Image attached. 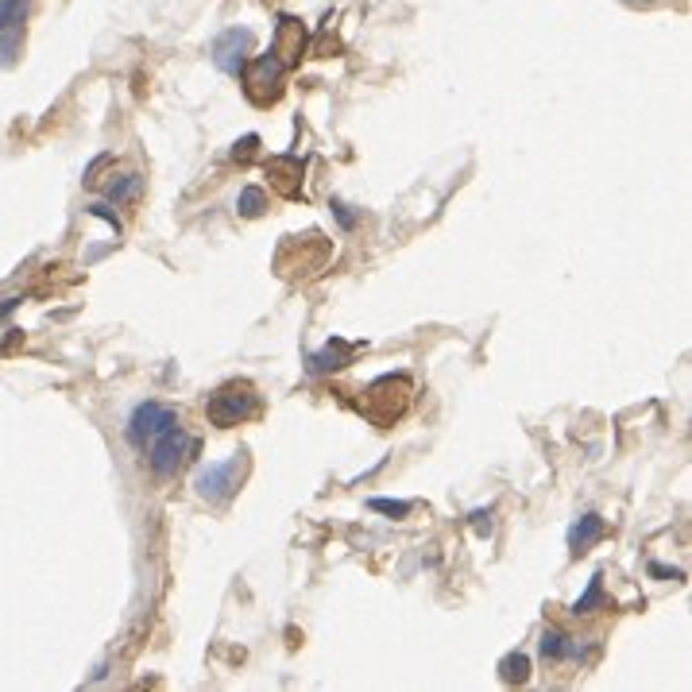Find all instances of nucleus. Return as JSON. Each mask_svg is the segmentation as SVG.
Here are the masks:
<instances>
[{
  "instance_id": "f257e3e1",
  "label": "nucleus",
  "mask_w": 692,
  "mask_h": 692,
  "mask_svg": "<svg viewBox=\"0 0 692 692\" xmlns=\"http://www.w3.org/2000/svg\"><path fill=\"white\" fill-rule=\"evenodd\" d=\"M333 260V240L325 232L310 229L298 236H283L279 252H275V275L283 283H310Z\"/></svg>"
},
{
  "instance_id": "f03ea898",
  "label": "nucleus",
  "mask_w": 692,
  "mask_h": 692,
  "mask_svg": "<svg viewBox=\"0 0 692 692\" xmlns=\"http://www.w3.org/2000/svg\"><path fill=\"white\" fill-rule=\"evenodd\" d=\"M414 403V383L410 375H379L375 383H368L364 399H360V414L379 426V430H391L395 422H403L406 410Z\"/></svg>"
},
{
  "instance_id": "7ed1b4c3",
  "label": "nucleus",
  "mask_w": 692,
  "mask_h": 692,
  "mask_svg": "<svg viewBox=\"0 0 692 692\" xmlns=\"http://www.w3.org/2000/svg\"><path fill=\"white\" fill-rule=\"evenodd\" d=\"M260 391L248 383V379H229L221 383L209 399H205V418L217 426V430H232V426H244L252 418H260Z\"/></svg>"
},
{
  "instance_id": "20e7f679",
  "label": "nucleus",
  "mask_w": 692,
  "mask_h": 692,
  "mask_svg": "<svg viewBox=\"0 0 692 692\" xmlns=\"http://www.w3.org/2000/svg\"><path fill=\"white\" fill-rule=\"evenodd\" d=\"M236 78H240V86H244V93H248V101H252V105L271 109V105L283 97L287 62L271 51V55H260V58H252V62H244Z\"/></svg>"
},
{
  "instance_id": "39448f33",
  "label": "nucleus",
  "mask_w": 692,
  "mask_h": 692,
  "mask_svg": "<svg viewBox=\"0 0 692 692\" xmlns=\"http://www.w3.org/2000/svg\"><path fill=\"white\" fill-rule=\"evenodd\" d=\"M244 476H248V453H232L229 461L198 468L194 488H198V495L209 499V503H229L232 495L240 491V484H244Z\"/></svg>"
},
{
  "instance_id": "423d86ee",
  "label": "nucleus",
  "mask_w": 692,
  "mask_h": 692,
  "mask_svg": "<svg viewBox=\"0 0 692 692\" xmlns=\"http://www.w3.org/2000/svg\"><path fill=\"white\" fill-rule=\"evenodd\" d=\"M174 426H178V410L167 403H140L136 410H132V418H128V426H124V433H128V445L132 449H140V453H147L163 433H171Z\"/></svg>"
},
{
  "instance_id": "0eeeda50",
  "label": "nucleus",
  "mask_w": 692,
  "mask_h": 692,
  "mask_svg": "<svg viewBox=\"0 0 692 692\" xmlns=\"http://www.w3.org/2000/svg\"><path fill=\"white\" fill-rule=\"evenodd\" d=\"M194 449H198V441L186 437L182 426H174L171 433H163V437L147 449V464H151V472H155L159 480H167V476H174V472L182 468L186 453H194Z\"/></svg>"
},
{
  "instance_id": "6e6552de",
  "label": "nucleus",
  "mask_w": 692,
  "mask_h": 692,
  "mask_svg": "<svg viewBox=\"0 0 692 692\" xmlns=\"http://www.w3.org/2000/svg\"><path fill=\"white\" fill-rule=\"evenodd\" d=\"M24 24H28V0H0V66H16L24 47Z\"/></svg>"
},
{
  "instance_id": "1a4fd4ad",
  "label": "nucleus",
  "mask_w": 692,
  "mask_h": 692,
  "mask_svg": "<svg viewBox=\"0 0 692 692\" xmlns=\"http://www.w3.org/2000/svg\"><path fill=\"white\" fill-rule=\"evenodd\" d=\"M248 55H252V31L248 28H229L213 39V62H217L221 74L236 78L240 66L248 62Z\"/></svg>"
},
{
  "instance_id": "9d476101",
  "label": "nucleus",
  "mask_w": 692,
  "mask_h": 692,
  "mask_svg": "<svg viewBox=\"0 0 692 692\" xmlns=\"http://www.w3.org/2000/svg\"><path fill=\"white\" fill-rule=\"evenodd\" d=\"M267 178H271V190L283 194L287 202L302 198V159L298 155H279L267 163Z\"/></svg>"
},
{
  "instance_id": "9b49d317",
  "label": "nucleus",
  "mask_w": 692,
  "mask_h": 692,
  "mask_svg": "<svg viewBox=\"0 0 692 692\" xmlns=\"http://www.w3.org/2000/svg\"><path fill=\"white\" fill-rule=\"evenodd\" d=\"M275 55L287 62V70H294L302 62V51H306V28L294 20V16H283L279 20V31H275Z\"/></svg>"
},
{
  "instance_id": "f8f14e48",
  "label": "nucleus",
  "mask_w": 692,
  "mask_h": 692,
  "mask_svg": "<svg viewBox=\"0 0 692 692\" xmlns=\"http://www.w3.org/2000/svg\"><path fill=\"white\" fill-rule=\"evenodd\" d=\"M604 534H607V526L600 515H584V519L573 522V530H569V549H573V553H584V549L596 546Z\"/></svg>"
},
{
  "instance_id": "ddd939ff",
  "label": "nucleus",
  "mask_w": 692,
  "mask_h": 692,
  "mask_svg": "<svg viewBox=\"0 0 692 692\" xmlns=\"http://www.w3.org/2000/svg\"><path fill=\"white\" fill-rule=\"evenodd\" d=\"M356 352H360V345H348V341H329V345L321 348L318 356L310 360V368H314V372H337V368H345Z\"/></svg>"
},
{
  "instance_id": "4468645a",
  "label": "nucleus",
  "mask_w": 692,
  "mask_h": 692,
  "mask_svg": "<svg viewBox=\"0 0 692 692\" xmlns=\"http://www.w3.org/2000/svg\"><path fill=\"white\" fill-rule=\"evenodd\" d=\"M542 658L546 662H565V658H580V646H573V638H565L557 627H546L542 631Z\"/></svg>"
},
{
  "instance_id": "2eb2a0df",
  "label": "nucleus",
  "mask_w": 692,
  "mask_h": 692,
  "mask_svg": "<svg viewBox=\"0 0 692 692\" xmlns=\"http://www.w3.org/2000/svg\"><path fill=\"white\" fill-rule=\"evenodd\" d=\"M499 677H503V685H526V677H530V658H526V654H507V658L499 662Z\"/></svg>"
},
{
  "instance_id": "dca6fc26",
  "label": "nucleus",
  "mask_w": 692,
  "mask_h": 692,
  "mask_svg": "<svg viewBox=\"0 0 692 692\" xmlns=\"http://www.w3.org/2000/svg\"><path fill=\"white\" fill-rule=\"evenodd\" d=\"M263 209H267V198H263L260 186H244L240 198H236V213L240 217H263Z\"/></svg>"
},
{
  "instance_id": "f3484780",
  "label": "nucleus",
  "mask_w": 692,
  "mask_h": 692,
  "mask_svg": "<svg viewBox=\"0 0 692 692\" xmlns=\"http://www.w3.org/2000/svg\"><path fill=\"white\" fill-rule=\"evenodd\" d=\"M136 194H140V174H120L113 186H109V202L116 205L132 202Z\"/></svg>"
},
{
  "instance_id": "a211bd4d",
  "label": "nucleus",
  "mask_w": 692,
  "mask_h": 692,
  "mask_svg": "<svg viewBox=\"0 0 692 692\" xmlns=\"http://www.w3.org/2000/svg\"><path fill=\"white\" fill-rule=\"evenodd\" d=\"M600 600H604V577L596 573V577H592V584H588V592H584L577 604H573V615H588V611L600 604Z\"/></svg>"
},
{
  "instance_id": "6ab92c4d",
  "label": "nucleus",
  "mask_w": 692,
  "mask_h": 692,
  "mask_svg": "<svg viewBox=\"0 0 692 692\" xmlns=\"http://www.w3.org/2000/svg\"><path fill=\"white\" fill-rule=\"evenodd\" d=\"M368 507H372V511H379V515H391V519H403V515H410V503H395V499H372Z\"/></svg>"
},
{
  "instance_id": "aec40b11",
  "label": "nucleus",
  "mask_w": 692,
  "mask_h": 692,
  "mask_svg": "<svg viewBox=\"0 0 692 692\" xmlns=\"http://www.w3.org/2000/svg\"><path fill=\"white\" fill-rule=\"evenodd\" d=\"M256 147H260V136H244L240 144L232 147V159H240V163H248V159L256 155Z\"/></svg>"
},
{
  "instance_id": "412c9836",
  "label": "nucleus",
  "mask_w": 692,
  "mask_h": 692,
  "mask_svg": "<svg viewBox=\"0 0 692 692\" xmlns=\"http://www.w3.org/2000/svg\"><path fill=\"white\" fill-rule=\"evenodd\" d=\"M89 213H93V217H101V221H109V225H113L116 232H120V221H116V213L113 209H109V205H101V202H93V205H86Z\"/></svg>"
},
{
  "instance_id": "4be33fe9",
  "label": "nucleus",
  "mask_w": 692,
  "mask_h": 692,
  "mask_svg": "<svg viewBox=\"0 0 692 692\" xmlns=\"http://www.w3.org/2000/svg\"><path fill=\"white\" fill-rule=\"evenodd\" d=\"M650 573H654V577H673V580H681V573H677V569H665V565H650Z\"/></svg>"
}]
</instances>
